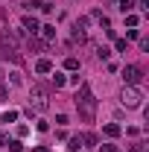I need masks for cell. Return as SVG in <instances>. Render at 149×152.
I'll list each match as a JSON object with an SVG mask.
<instances>
[{
	"label": "cell",
	"mask_w": 149,
	"mask_h": 152,
	"mask_svg": "<svg viewBox=\"0 0 149 152\" xmlns=\"http://www.w3.org/2000/svg\"><path fill=\"white\" fill-rule=\"evenodd\" d=\"M29 108L32 111H47L50 108V91L44 85H32V91H29Z\"/></svg>",
	"instance_id": "obj_2"
},
{
	"label": "cell",
	"mask_w": 149,
	"mask_h": 152,
	"mask_svg": "<svg viewBox=\"0 0 149 152\" xmlns=\"http://www.w3.org/2000/svg\"><path fill=\"white\" fill-rule=\"evenodd\" d=\"M114 47H117V53H126V50H129V44H126V38H117V41H114Z\"/></svg>",
	"instance_id": "obj_15"
},
{
	"label": "cell",
	"mask_w": 149,
	"mask_h": 152,
	"mask_svg": "<svg viewBox=\"0 0 149 152\" xmlns=\"http://www.w3.org/2000/svg\"><path fill=\"white\" fill-rule=\"evenodd\" d=\"M23 29H26L29 35H35L38 29H41V23H38L35 18H29V15H26V18H23Z\"/></svg>",
	"instance_id": "obj_6"
},
{
	"label": "cell",
	"mask_w": 149,
	"mask_h": 152,
	"mask_svg": "<svg viewBox=\"0 0 149 152\" xmlns=\"http://www.w3.org/2000/svg\"><path fill=\"white\" fill-rule=\"evenodd\" d=\"M120 99H123V105H126V108H137V105L143 102V94H140L137 88H129V85H126V88H123V94H120Z\"/></svg>",
	"instance_id": "obj_4"
},
{
	"label": "cell",
	"mask_w": 149,
	"mask_h": 152,
	"mask_svg": "<svg viewBox=\"0 0 149 152\" xmlns=\"http://www.w3.org/2000/svg\"><path fill=\"white\" fill-rule=\"evenodd\" d=\"M108 56H111V50H108V47H96V58H102V61H105Z\"/></svg>",
	"instance_id": "obj_16"
},
{
	"label": "cell",
	"mask_w": 149,
	"mask_h": 152,
	"mask_svg": "<svg viewBox=\"0 0 149 152\" xmlns=\"http://www.w3.org/2000/svg\"><path fill=\"white\" fill-rule=\"evenodd\" d=\"M50 82H53L56 88H64V82H67V76H64V73H53V76H50Z\"/></svg>",
	"instance_id": "obj_8"
},
{
	"label": "cell",
	"mask_w": 149,
	"mask_h": 152,
	"mask_svg": "<svg viewBox=\"0 0 149 152\" xmlns=\"http://www.w3.org/2000/svg\"><path fill=\"white\" fill-rule=\"evenodd\" d=\"M99 149H102V152H120V146H117V143H102Z\"/></svg>",
	"instance_id": "obj_17"
},
{
	"label": "cell",
	"mask_w": 149,
	"mask_h": 152,
	"mask_svg": "<svg viewBox=\"0 0 149 152\" xmlns=\"http://www.w3.org/2000/svg\"><path fill=\"white\" fill-rule=\"evenodd\" d=\"M123 82H126L129 88H137V85L143 82V70H140L137 64H126V67H123Z\"/></svg>",
	"instance_id": "obj_3"
},
{
	"label": "cell",
	"mask_w": 149,
	"mask_h": 152,
	"mask_svg": "<svg viewBox=\"0 0 149 152\" xmlns=\"http://www.w3.org/2000/svg\"><path fill=\"white\" fill-rule=\"evenodd\" d=\"M26 9H41V0H23Z\"/></svg>",
	"instance_id": "obj_19"
},
{
	"label": "cell",
	"mask_w": 149,
	"mask_h": 152,
	"mask_svg": "<svg viewBox=\"0 0 149 152\" xmlns=\"http://www.w3.org/2000/svg\"><path fill=\"white\" fill-rule=\"evenodd\" d=\"M134 6H137L134 0H120V12H123V15H126V12H131Z\"/></svg>",
	"instance_id": "obj_12"
},
{
	"label": "cell",
	"mask_w": 149,
	"mask_h": 152,
	"mask_svg": "<svg viewBox=\"0 0 149 152\" xmlns=\"http://www.w3.org/2000/svg\"><path fill=\"white\" fill-rule=\"evenodd\" d=\"M129 152H149V149H146V143H131Z\"/></svg>",
	"instance_id": "obj_18"
},
{
	"label": "cell",
	"mask_w": 149,
	"mask_h": 152,
	"mask_svg": "<svg viewBox=\"0 0 149 152\" xmlns=\"http://www.w3.org/2000/svg\"><path fill=\"white\" fill-rule=\"evenodd\" d=\"M38 32H44V38H47V41H53V38H56V26H50V23H47V26H41Z\"/></svg>",
	"instance_id": "obj_9"
},
{
	"label": "cell",
	"mask_w": 149,
	"mask_h": 152,
	"mask_svg": "<svg viewBox=\"0 0 149 152\" xmlns=\"http://www.w3.org/2000/svg\"><path fill=\"white\" fill-rule=\"evenodd\" d=\"M73 102H76V108H79V117H82L85 123H93V117H96V96H93V91H91L88 82L79 85Z\"/></svg>",
	"instance_id": "obj_1"
},
{
	"label": "cell",
	"mask_w": 149,
	"mask_h": 152,
	"mask_svg": "<svg viewBox=\"0 0 149 152\" xmlns=\"http://www.w3.org/2000/svg\"><path fill=\"white\" fill-rule=\"evenodd\" d=\"M35 152H50V149H47V146H35Z\"/></svg>",
	"instance_id": "obj_22"
},
{
	"label": "cell",
	"mask_w": 149,
	"mask_h": 152,
	"mask_svg": "<svg viewBox=\"0 0 149 152\" xmlns=\"http://www.w3.org/2000/svg\"><path fill=\"white\" fill-rule=\"evenodd\" d=\"M64 67H67V70H79V58H76V56H67V58H64Z\"/></svg>",
	"instance_id": "obj_10"
},
{
	"label": "cell",
	"mask_w": 149,
	"mask_h": 152,
	"mask_svg": "<svg viewBox=\"0 0 149 152\" xmlns=\"http://www.w3.org/2000/svg\"><path fill=\"white\" fill-rule=\"evenodd\" d=\"M9 149H12V152H23V143H20V140H12Z\"/></svg>",
	"instance_id": "obj_20"
},
{
	"label": "cell",
	"mask_w": 149,
	"mask_h": 152,
	"mask_svg": "<svg viewBox=\"0 0 149 152\" xmlns=\"http://www.w3.org/2000/svg\"><path fill=\"white\" fill-rule=\"evenodd\" d=\"M26 47H29V53H47V41H41V38H35V35H29Z\"/></svg>",
	"instance_id": "obj_5"
},
{
	"label": "cell",
	"mask_w": 149,
	"mask_h": 152,
	"mask_svg": "<svg viewBox=\"0 0 149 152\" xmlns=\"http://www.w3.org/2000/svg\"><path fill=\"white\" fill-rule=\"evenodd\" d=\"M35 70H38V73H53V64H50V58H38Z\"/></svg>",
	"instance_id": "obj_7"
},
{
	"label": "cell",
	"mask_w": 149,
	"mask_h": 152,
	"mask_svg": "<svg viewBox=\"0 0 149 152\" xmlns=\"http://www.w3.org/2000/svg\"><path fill=\"white\" fill-rule=\"evenodd\" d=\"M18 120V111H6V114H0V123H15Z\"/></svg>",
	"instance_id": "obj_11"
},
{
	"label": "cell",
	"mask_w": 149,
	"mask_h": 152,
	"mask_svg": "<svg viewBox=\"0 0 149 152\" xmlns=\"http://www.w3.org/2000/svg\"><path fill=\"white\" fill-rule=\"evenodd\" d=\"M3 99H9V91H6V85H0V102Z\"/></svg>",
	"instance_id": "obj_21"
},
{
	"label": "cell",
	"mask_w": 149,
	"mask_h": 152,
	"mask_svg": "<svg viewBox=\"0 0 149 152\" xmlns=\"http://www.w3.org/2000/svg\"><path fill=\"white\" fill-rule=\"evenodd\" d=\"M79 146H82V134H76V137H70V146H67V149H70V152H76Z\"/></svg>",
	"instance_id": "obj_14"
},
{
	"label": "cell",
	"mask_w": 149,
	"mask_h": 152,
	"mask_svg": "<svg viewBox=\"0 0 149 152\" xmlns=\"http://www.w3.org/2000/svg\"><path fill=\"white\" fill-rule=\"evenodd\" d=\"M105 134H108V137H117V134H120V126H117V123H108V126H105Z\"/></svg>",
	"instance_id": "obj_13"
}]
</instances>
